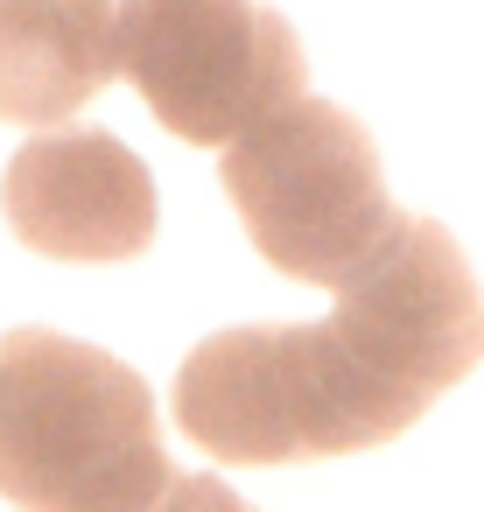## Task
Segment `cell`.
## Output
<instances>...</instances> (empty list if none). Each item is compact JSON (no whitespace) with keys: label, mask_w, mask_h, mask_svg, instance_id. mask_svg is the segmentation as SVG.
<instances>
[{"label":"cell","mask_w":484,"mask_h":512,"mask_svg":"<svg viewBox=\"0 0 484 512\" xmlns=\"http://www.w3.org/2000/svg\"><path fill=\"white\" fill-rule=\"evenodd\" d=\"M428 400L379 379L337 323H239L176 372V428L211 463H316L386 449Z\"/></svg>","instance_id":"6da1fadb"},{"label":"cell","mask_w":484,"mask_h":512,"mask_svg":"<svg viewBox=\"0 0 484 512\" xmlns=\"http://www.w3.org/2000/svg\"><path fill=\"white\" fill-rule=\"evenodd\" d=\"M0 211L29 253L78 267L141 260L162 225L148 162L106 127H43L0 176Z\"/></svg>","instance_id":"8992f818"},{"label":"cell","mask_w":484,"mask_h":512,"mask_svg":"<svg viewBox=\"0 0 484 512\" xmlns=\"http://www.w3.org/2000/svg\"><path fill=\"white\" fill-rule=\"evenodd\" d=\"M344 344L414 400H442L484 365V295L449 225L407 218L330 288Z\"/></svg>","instance_id":"5b68a950"},{"label":"cell","mask_w":484,"mask_h":512,"mask_svg":"<svg viewBox=\"0 0 484 512\" xmlns=\"http://www.w3.org/2000/svg\"><path fill=\"white\" fill-rule=\"evenodd\" d=\"M176 463L148 379L64 330L0 337V498L22 512H148Z\"/></svg>","instance_id":"7a4b0ae2"},{"label":"cell","mask_w":484,"mask_h":512,"mask_svg":"<svg viewBox=\"0 0 484 512\" xmlns=\"http://www.w3.org/2000/svg\"><path fill=\"white\" fill-rule=\"evenodd\" d=\"M113 0H0V120L64 127L113 78Z\"/></svg>","instance_id":"52a82bcc"},{"label":"cell","mask_w":484,"mask_h":512,"mask_svg":"<svg viewBox=\"0 0 484 512\" xmlns=\"http://www.w3.org/2000/svg\"><path fill=\"white\" fill-rule=\"evenodd\" d=\"M148 512H253V505H246L225 477H211V470H176L169 491H162Z\"/></svg>","instance_id":"ba28073f"},{"label":"cell","mask_w":484,"mask_h":512,"mask_svg":"<svg viewBox=\"0 0 484 512\" xmlns=\"http://www.w3.org/2000/svg\"><path fill=\"white\" fill-rule=\"evenodd\" d=\"M218 183L253 239V253L309 288H337L393 225L379 141L337 99H281L225 141Z\"/></svg>","instance_id":"3957f363"},{"label":"cell","mask_w":484,"mask_h":512,"mask_svg":"<svg viewBox=\"0 0 484 512\" xmlns=\"http://www.w3.org/2000/svg\"><path fill=\"white\" fill-rule=\"evenodd\" d=\"M120 78L176 141H232L302 92V36L260 0H120Z\"/></svg>","instance_id":"277c9868"}]
</instances>
